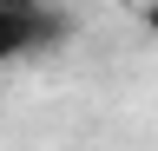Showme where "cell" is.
Segmentation results:
<instances>
[{
	"label": "cell",
	"instance_id": "1",
	"mask_svg": "<svg viewBox=\"0 0 158 151\" xmlns=\"http://www.w3.org/2000/svg\"><path fill=\"white\" fill-rule=\"evenodd\" d=\"M73 40V13L59 0H0V72Z\"/></svg>",
	"mask_w": 158,
	"mask_h": 151
},
{
	"label": "cell",
	"instance_id": "2",
	"mask_svg": "<svg viewBox=\"0 0 158 151\" xmlns=\"http://www.w3.org/2000/svg\"><path fill=\"white\" fill-rule=\"evenodd\" d=\"M138 26H145L152 40H158V0H138Z\"/></svg>",
	"mask_w": 158,
	"mask_h": 151
}]
</instances>
